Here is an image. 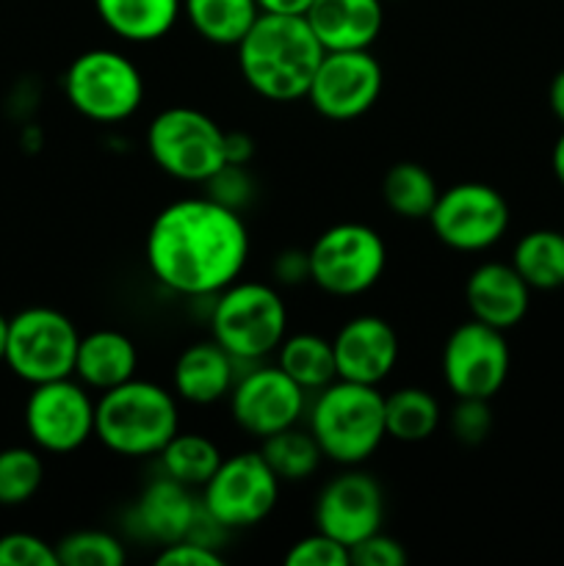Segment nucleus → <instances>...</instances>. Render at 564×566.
Masks as SVG:
<instances>
[{"mask_svg":"<svg viewBox=\"0 0 564 566\" xmlns=\"http://www.w3.org/2000/svg\"><path fill=\"white\" fill-rule=\"evenodd\" d=\"M509 202L487 182H457L437 197L429 224L453 252H487L509 230Z\"/></svg>","mask_w":564,"mask_h":566,"instance_id":"9b49d317","label":"nucleus"},{"mask_svg":"<svg viewBox=\"0 0 564 566\" xmlns=\"http://www.w3.org/2000/svg\"><path fill=\"white\" fill-rule=\"evenodd\" d=\"M94 398L75 376L31 387L25 401L28 440L44 453L77 451L94 437Z\"/></svg>","mask_w":564,"mask_h":566,"instance_id":"f8f14e48","label":"nucleus"},{"mask_svg":"<svg viewBox=\"0 0 564 566\" xmlns=\"http://www.w3.org/2000/svg\"><path fill=\"white\" fill-rule=\"evenodd\" d=\"M326 53L370 50L385 25L382 0H313L304 14Z\"/></svg>","mask_w":564,"mask_h":566,"instance_id":"aec40b11","label":"nucleus"},{"mask_svg":"<svg viewBox=\"0 0 564 566\" xmlns=\"http://www.w3.org/2000/svg\"><path fill=\"white\" fill-rule=\"evenodd\" d=\"M44 481L39 448L11 446L0 451V506L14 509L31 501Z\"/></svg>","mask_w":564,"mask_h":566,"instance_id":"7c9ffc66","label":"nucleus"},{"mask_svg":"<svg viewBox=\"0 0 564 566\" xmlns=\"http://www.w3.org/2000/svg\"><path fill=\"white\" fill-rule=\"evenodd\" d=\"M147 149L164 175L180 182H205L227 164L224 130L205 111L171 105L147 127Z\"/></svg>","mask_w":564,"mask_h":566,"instance_id":"0eeeda50","label":"nucleus"},{"mask_svg":"<svg viewBox=\"0 0 564 566\" xmlns=\"http://www.w3.org/2000/svg\"><path fill=\"white\" fill-rule=\"evenodd\" d=\"M249 232L238 210L216 199L186 197L166 205L147 232V269L177 296H216L241 280Z\"/></svg>","mask_w":564,"mask_h":566,"instance_id":"f257e3e1","label":"nucleus"},{"mask_svg":"<svg viewBox=\"0 0 564 566\" xmlns=\"http://www.w3.org/2000/svg\"><path fill=\"white\" fill-rule=\"evenodd\" d=\"M310 282L337 298L370 291L387 265V247L379 232L359 221H341L321 232L307 249Z\"/></svg>","mask_w":564,"mask_h":566,"instance_id":"6e6552de","label":"nucleus"},{"mask_svg":"<svg viewBox=\"0 0 564 566\" xmlns=\"http://www.w3.org/2000/svg\"><path fill=\"white\" fill-rule=\"evenodd\" d=\"M81 332L61 310L28 307L9 318L6 368L28 385L66 379L75 374Z\"/></svg>","mask_w":564,"mask_h":566,"instance_id":"9d476101","label":"nucleus"},{"mask_svg":"<svg viewBox=\"0 0 564 566\" xmlns=\"http://www.w3.org/2000/svg\"><path fill=\"white\" fill-rule=\"evenodd\" d=\"M271 274H274V280L280 285H302V282H310L307 252L304 249H285V252H280Z\"/></svg>","mask_w":564,"mask_h":566,"instance_id":"58836bf2","label":"nucleus"},{"mask_svg":"<svg viewBox=\"0 0 564 566\" xmlns=\"http://www.w3.org/2000/svg\"><path fill=\"white\" fill-rule=\"evenodd\" d=\"M260 11L263 14H293L304 17L307 9L313 6V0H258Z\"/></svg>","mask_w":564,"mask_h":566,"instance_id":"a19ab883","label":"nucleus"},{"mask_svg":"<svg viewBox=\"0 0 564 566\" xmlns=\"http://www.w3.org/2000/svg\"><path fill=\"white\" fill-rule=\"evenodd\" d=\"M442 418L440 401L424 387H401L385 396L387 437L398 442H424L437 431Z\"/></svg>","mask_w":564,"mask_h":566,"instance_id":"cd10ccee","label":"nucleus"},{"mask_svg":"<svg viewBox=\"0 0 564 566\" xmlns=\"http://www.w3.org/2000/svg\"><path fill=\"white\" fill-rule=\"evenodd\" d=\"M288 566H346L352 564V551L341 545L332 536L313 531L310 536H302L285 553Z\"/></svg>","mask_w":564,"mask_h":566,"instance_id":"473e14b6","label":"nucleus"},{"mask_svg":"<svg viewBox=\"0 0 564 566\" xmlns=\"http://www.w3.org/2000/svg\"><path fill=\"white\" fill-rule=\"evenodd\" d=\"M158 459L164 475L191 490H202L224 457L210 437L197 434V431H177L158 453Z\"/></svg>","mask_w":564,"mask_h":566,"instance_id":"c85d7f7f","label":"nucleus"},{"mask_svg":"<svg viewBox=\"0 0 564 566\" xmlns=\"http://www.w3.org/2000/svg\"><path fill=\"white\" fill-rule=\"evenodd\" d=\"M551 166H553V175H556L558 186L564 188V130H562V136L556 138V144H553Z\"/></svg>","mask_w":564,"mask_h":566,"instance_id":"37998d69","label":"nucleus"},{"mask_svg":"<svg viewBox=\"0 0 564 566\" xmlns=\"http://www.w3.org/2000/svg\"><path fill=\"white\" fill-rule=\"evenodd\" d=\"M138 370L136 343L119 329L88 332L77 343L75 379L88 390L105 392L130 381Z\"/></svg>","mask_w":564,"mask_h":566,"instance_id":"4be33fe9","label":"nucleus"},{"mask_svg":"<svg viewBox=\"0 0 564 566\" xmlns=\"http://www.w3.org/2000/svg\"><path fill=\"white\" fill-rule=\"evenodd\" d=\"M276 365L302 387L304 392H318L337 379L335 348L332 340L315 335V332H299L285 335L276 348Z\"/></svg>","mask_w":564,"mask_h":566,"instance_id":"393cba45","label":"nucleus"},{"mask_svg":"<svg viewBox=\"0 0 564 566\" xmlns=\"http://www.w3.org/2000/svg\"><path fill=\"white\" fill-rule=\"evenodd\" d=\"M254 158V142L243 130L227 133L224 130V160L227 164L247 166Z\"/></svg>","mask_w":564,"mask_h":566,"instance_id":"ea45409f","label":"nucleus"},{"mask_svg":"<svg viewBox=\"0 0 564 566\" xmlns=\"http://www.w3.org/2000/svg\"><path fill=\"white\" fill-rule=\"evenodd\" d=\"M307 420L324 459L341 468L365 464L387 437L385 396L374 385L335 379L315 392Z\"/></svg>","mask_w":564,"mask_h":566,"instance_id":"20e7f679","label":"nucleus"},{"mask_svg":"<svg viewBox=\"0 0 564 566\" xmlns=\"http://www.w3.org/2000/svg\"><path fill=\"white\" fill-rule=\"evenodd\" d=\"M182 14L205 42L236 48L260 17V6L258 0H182Z\"/></svg>","mask_w":564,"mask_h":566,"instance_id":"b1692460","label":"nucleus"},{"mask_svg":"<svg viewBox=\"0 0 564 566\" xmlns=\"http://www.w3.org/2000/svg\"><path fill=\"white\" fill-rule=\"evenodd\" d=\"M133 520L147 539L164 547L197 534L205 512L202 501L194 495L191 486L180 484L169 475H160L153 484L144 486L136 509H133Z\"/></svg>","mask_w":564,"mask_h":566,"instance_id":"a211bd4d","label":"nucleus"},{"mask_svg":"<svg viewBox=\"0 0 564 566\" xmlns=\"http://www.w3.org/2000/svg\"><path fill=\"white\" fill-rule=\"evenodd\" d=\"M0 566H59V553L42 536L11 531L0 536Z\"/></svg>","mask_w":564,"mask_h":566,"instance_id":"72a5a7b5","label":"nucleus"},{"mask_svg":"<svg viewBox=\"0 0 564 566\" xmlns=\"http://www.w3.org/2000/svg\"><path fill=\"white\" fill-rule=\"evenodd\" d=\"M97 17L114 36L133 44L164 39L182 14V0H94Z\"/></svg>","mask_w":564,"mask_h":566,"instance_id":"5701e85b","label":"nucleus"},{"mask_svg":"<svg viewBox=\"0 0 564 566\" xmlns=\"http://www.w3.org/2000/svg\"><path fill=\"white\" fill-rule=\"evenodd\" d=\"M490 401H484V398H457V407L451 409V434L464 446H479L490 437Z\"/></svg>","mask_w":564,"mask_h":566,"instance_id":"c9c22d12","label":"nucleus"},{"mask_svg":"<svg viewBox=\"0 0 564 566\" xmlns=\"http://www.w3.org/2000/svg\"><path fill=\"white\" fill-rule=\"evenodd\" d=\"M385 86V72L370 50H332L324 53L307 99L324 119L352 122L368 114Z\"/></svg>","mask_w":564,"mask_h":566,"instance_id":"4468645a","label":"nucleus"},{"mask_svg":"<svg viewBox=\"0 0 564 566\" xmlns=\"http://www.w3.org/2000/svg\"><path fill=\"white\" fill-rule=\"evenodd\" d=\"M236 359L216 340H199L182 348L171 368L175 396L194 407H208L221 398H230L236 385Z\"/></svg>","mask_w":564,"mask_h":566,"instance_id":"412c9836","label":"nucleus"},{"mask_svg":"<svg viewBox=\"0 0 564 566\" xmlns=\"http://www.w3.org/2000/svg\"><path fill=\"white\" fill-rule=\"evenodd\" d=\"M307 403V392L280 368L260 365L238 376L230 390V412L238 429L249 437H265L299 426Z\"/></svg>","mask_w":564,"mask_h":566,"instance_id":"2eb2a0df","label":"nucleus"},{"mask_svg":"<svg viewBox=\"0 0 564 566\" xmlns=\"http://www.w3.org/2000/svg\"><path fill=\"white\" fill-rule=\"evenodd\" d=\"M512 265L529 282L531 291H558V287H564V232H525L514 243Z\"/></svg>","mask_w":564,"mask_h":566,"instance_id":"a878e982","label":"nucleus"},{"mask_svg":"<svg viewBox=\"0 0 564 566\" xmlns=\"http://www.w3.org/2000/svg\"><path fill=\"white\" fill-rule=\"evenodd\" d=\"M66 103L88 122L116 125L142 108L144 77L125 53L94 48L75 55L64 72Z\"/></svg>","mask_w":564,"mask_h":566,"instance_id":"423d86ee","label":"nucleus"},{"mask_svg":"<svg viewBox=\"0 0 564 566\" xmlns=\"http://www.w3.org/2000/svg\"><path fill=\"white\" fill-rule=\"evenodd\" d=\"M437 197H440V188H437L435 175L415 160H401V164L390 166L382 180V199L401 219H429Z\"/></svg>","mask_w":564,"mask_h":566,"instance_id":"bb28decb","label":"nucleus"},{"mask_svg":"<svg viewBox=\"0 0 564 566\" xmlns=\"http://www.w3.org/2000/svg\"><path fill=\"white\" fill-rule=\"evenodd\" d=\"M512 354L506 332L470 318L442 346V379L457 398H495L506 385Z\"/></svg>","mask_w":564,"mask_h":566,"instance_id":"ddd939ff","label":"nucleus"},{"mask_svg":"<svg viewBox=\"0 0 564 566\" xmlns=\"http://www.w3.org/2000/svg\"><path fill=\"white\" fill-rule=\"evenodd\" d=\"M155 562H158V566H221L224 558H221V553L210 542L188 536V539L160 547Z\"/></svg>","mask_w":564,"mask_h":566,"instance_id":"e433bc0d","label":"nucleus"},{"mask_svg":"<svg viewBox=\"0 0 564 566\" xmlns=\"http://www.w3.org/2000/svg\"><path fill=\"white\" fill-rule=\"evenodd\" d=\"M205 193L210 199H216L219 205L224 208L238 210L241 213L254 197V182L249 177L247 166H238V164H224L208 182H205Z\"/></svg>","mask_w":564,"mask_h":566,"instance_id":"f704fd0d","label":"nucleus"},{"mask_svg":"<svg viewBox=\"0 0 564 566\" xmlns=\"http://www.w3.org/2000/svg\"><path fill=\"white\" fill-rule=\"evenodd\" d=\"M282 481L260 451L224 457L199 490L205 520L219 531H241L263 523L280 501Z\"/></svg>","mask_w":564,"mask_h":566,"instance_id":"1a4fd4ad","label":"nucleus"},{"mask_svg":"<svg viewBox=\"0 0 564 566\" xmlns=\"http://www.w3.org/2000/svg\"><path fill=\"white\" fill-rule=\"evenodd\" d=\"M468 310L476 321L509 332L525 318L531 307V287L512 263H481L464 285Z\"/></svg>","mask_w":564,"mask_h":566,"instance_id":"6ab92c4d","label":"nucleus"},{"mask_svg":"<svg viewBox=\"0 0 564 566\" xmlns=\"http://www.w3.org/2000/svg\"><path fill=\"white\" fill-rule=\"evenodd\" d=\"M59 564L64 566H122L125 545L108 531H75L55 545Z\"/></svg>","mask_w":564,"mask_h":566,"instance_id":"2f4dec72","label":"nucleus"},{"mask_svg":"<svg viewBox=\"0 0 564 566\" xmlns=\"http://www.w3.org/2000/svg\"><path fill=\"white\" fill-rule=\"evenodd\" d=\"M352 564L357 566H404L407 564V551L398 539L382 534H370L368 539L357 542L352 547Z\"/></svg>","mask_w":564,"mask_h":566,"instance_id":"4c0bfd02","label":"nucleus"},{"mask_svg":"<svg viewBox=\"0 0 564 566\" xmlns=\"http://www.w3.org/2000/svg\"><path fill=\"white\" fill-rule=\"evenodd\" d=\"M210 332L236 363H258L285 340L288 307L269 282L236 280L216 293Z\"/></svg>","mask_w":564,"mask_h":566,"instance_id":"39448f33","label":"nucleus"},{"mask_svg":"<svg viewBox=\"0 0 564 566\" xmlns=\"http://www.w3.org/2000/svg\"><path fill=\"white\" fill-rule=\"evenodd\" d=\"M180 431L175 390L133 376L130 381L100 392L94 403V437L116 457H158Z\"/></svg>","mask_w":564,"mask_h":566,"instance_id":"7ed1b4c3","label":"nucleus"},{"mask_svg":"<svg viewBox=\"0 0 564 566\" xmlns=\"http://www.w3.org/2000/svg\"><path fill=\"white\" fill-rule=\"evenodd\" d=\"M6 335H9V318L0 313V363H3L6 357Z\"/></svg>","mask_w":564,"mask_h":566,"instance_id":"c03bdc74","label":"nucleus"},{"mask_svg":"<svg viewBox=\"0 0 564 566\" xmlns=\"http://www.w3.org/2000/svg\"><path fill=\"white\" fill-rule=\"evenodd\" d=\"M260 442H263L260 453H263V459L282 484H296V481L310 479L321 468V459H324V451L315 442L313 431L299 429V426L276 431V434L265 437Z\"/></svg>","mask_w":564,"mask_h":566,"instance_id":"c756f323","label":"nucleus"},{"mask_svg":"<svg viewBox=\"0 0 564 566\" xmlns=\"http://www.w3.org/2000/svg\"><path fill=\"white\" fill-rule=\"evenodd\" d=\"M236 50L247 86L271 103L307 97L310 81L326 53L304 17L263 11Z\"/></svg>","mask_w":564,"mask_h":566,"instance_id":"f03ea898","label":"nucleus"},{"mask_svg":"<svg viewBox=\"0 0 564 566\" xmlns=\"http://www.w3.org/2000/svg\"><path fill=\"white\" fill-rule=\"evenodd\" d=\"M337 379L379 387L398 363V335L379 315H357L332 337Z\"/></svg>","mask_w":564,"mask_h":566,"instance_id":"f3484780","label":"nucleus"},{"mask_svg":"<svg viewBox=\"0 0 564 566\" xmlns=\"http://www.w3.org/2000/svg\"><path fill=\"white\" fill-rule=\"evenodd\" d=\"M315 531L332 536L352 551L357 542L382 531L385 523V492L379 481L357 468H346L326 481L315 497Z\"/></svg>","mask_w":564,"mask_h":566,"instance_id":"dca6fc26","label":"nucleus"},{"mask_svg":"<svg viewBox=\"0 0 564 566\" xmlns=\"http://www.w3.org/2000/svg\"><path fill=\"white\" fill-rule=\"evenodd\" d=\"M547 105H551L553 116L564 125V70H558L547 86Z\"/></svg>","mask_w":564,"mask_h":566,"instance_id":"79ce46f5","label":"nucleus"}]
</instances>
